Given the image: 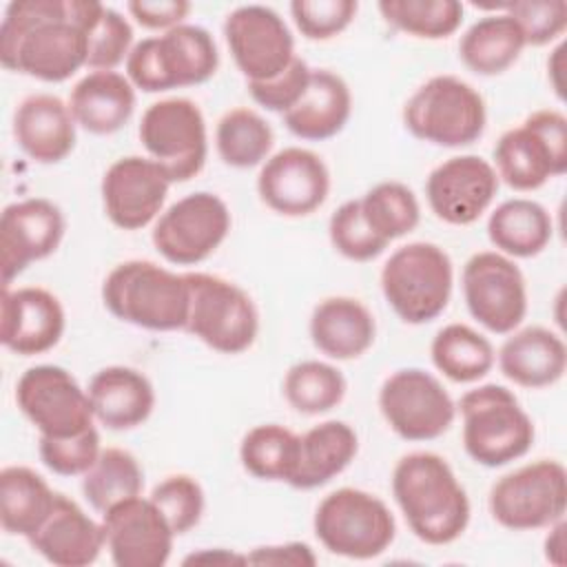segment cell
<instances>
[{"label": "cell", "instance_id": "ab89813d", "mask_svg": "<svg viewBox=\"0 0 567 567\" xmlns=\"http://www.w3.org/2000/svg\"><path fill=\"white\" fill-rule=\"evenodd\" d=\"M361 215L370 230L383 241L412 233L421 221V206L412 188L401 182H381L359 199Z\"/></svg>", "mask_w": 567, "mask_h": 567}, {"label": "cell", "instance_id": "d6a6232c", "mask_svg": "<svg viewBox=\"0 0 567 567\" xmlns=\"http://www.w3.org/2000/svg\"><path fill=\"white\" fill-rule=\"evenodd\" d=\"M525 35L516 20L503 11L476 20L458 42L461 62L476 75H501L523 53Z\"/></svg>", "mask_w": 567, "mask_h": 567}, {"label": "cell", "instance_id": "cb8c5ba5", "mask_svg": "<svg viewBox=\"0 0 567 567\" xmlns=\"http://www.w3.org/2000/svg\"><path fill=\"white\" fill-rule=\"evenodd\" d=\"M29 545L51 565L86 567L104 549L102 520L91 518L73 498L55 494L53 509L29 538Z\"/></svg>", "mask_w": 567, "mask_h": 567}, {"label": "cell", "instance_id": "4fadbf2b", "mask_svg": "<svg viewBox=\"0 0 567 567\" xmlns=\"http://www.w3.org/2000/svg\"><path fill=\"white\" fill-rule=\"evenodd\" d=\"M230 224L226 202L215 193L197 190L159 213L151 239L168 264L195 266L224 244Z\"/></svg>", "mask_w": 567, "mask_h": 567}, {"label": "cell", "instance_id": "bcb514c9", "mask_svg": "<svg viewBox=\"0 0 567 567\" xmlns=\"http://www.w3.org/2000/svg\"><path fill=\"white\" fill-rule=\"evenodd\" d=\"M102 452L97 427H89L75 436H40V461L58 476H84Z\"/></svg>", "mask_w": 567, "mask_h": 567}, {"label": "cell", "instance_id": "9a60e30c", "mask_svg": "<svg viewBox=\"0 0 567 567\" xmlns=\"http://www.w3.org/2000/svg\"><path fill=\"white\" fill-rule=\"evenodd\" d=\"M16 403L40 436H75L95 425L89 392L60 365L27 368L16 383Z\"/></svg>", "mask_w": 567, "mask_h": 567}, {"label": "cell", "instance_id": "60d3db41", "mask_svg": "<svg viewBox=\"0 0 567 567\" xmlns=\"http://www.w3.org/2000/svg\"><path fill=\"white\" fill-rule=\"evenodd\" d=\"M379 11L396 31L423 40L450 38L463 22V4L456 0H381Z\"/></svg>", "mask_w": 567, "mask_h": 567}, {"label": "cell", "instance_id": "7bdbcfd3", "mask_svg": "<svg viewBox=\"0 0 567 567\" xmlns=\"http://www.w3.org/2000/svg\"><path fill=\"white\" fill-rule=\"evenodd\" d=\"M153 505L159 509L164 520L171 525L175 536H182L199 525L204 514V489L190 474H171L162 478L151 496Z\"/></svg>", "mask_w": 567, "mask_h": 567}, {"label": "cell", "instance_id": "3957f363", "mask_svg": "<svg viewBox=\"0 0 567 567\" xmlns=\"http://www.w3.org/2000/svg\"><path fill=\"white\" fill-rule=\"evenodd\" d=\"M104 308L120 321L153 332L182 330L188 317L186 272L148 259L117 264L102 281Z\"/></svg>", "mask_w": 567, "mask_h": 567}, {"label": "cell", "instance_id": "ac0fdd59", "mask_svg": "<svg viewBox=\"0 0 567 567\" xmlns=\"http://www.w3.org/2000/svg\"><path fill=\"white\" fill-rule=\"evenodd\" d=\"M104 549L115 567H164L173 551V529L151 498L131 496L102 514Z\"/></svg>", "mask_w": 567, "mask_h": 567}, {"label": "cell", "instance_id": "f546056e", "mask_svg": "<svg viewBox=\"0 0 567 567\" xmlns=\"http://www.w3.org/2000/svg\"><path fill=\"white\" fill-rule=\"evenodd\" d=\"M69 109L80 128L111 135L126 126L135 111V86L117 71H91L75 82Z\"/></svg>", "mask_w": 567, "mask_h": 567}, {"label": "cell", "instance_id": "8d00e7d4", "mask_svg": "<svg viewBox=\"0 0 567 567\" xmlns=\"http://www.w3.org/2000/svg\"><path fill=\"white\" fill-rule=\"evenodd\" d=\"M297 458L299 434L279 423L255 425L239 443V461L244 470L259 481L290 483Z\"/></svg>", "mask_w": 567, "mask_h": 567}, {"label": "cell", "instance_id": "30bf717a", "mask_svg": "<svg viewBox=\"0 0 567 567\" xmlns=\"http://www.w3.org/2000/svg\"><path fill=\"white\" fill-rule=\"evenodd\" d=\"M492 155L498 179L520 193L536 190L567 171V117L556 109L534 111L498 137Z\"/></svg>", "mask_w": 567, "mask_h": 567}, {"label": "cell", "instance_id": "2e32d148", "mask_svg": "<svg viewBox=\"0 0 567 567\" xmlns=\"http://www.w3.org/2000/svg\"><path fill=\"white\" fill-rule=\"evenodd\" d=\"M465 306L494 334L514 332L527 315V286L514 259L496 252H474L461 275Z\"/></svg>", "mask_w": 567, "mask_h": 567}, {"label": "cell", "instance_id": "e0dca14e", "mask_svg": "<svg viewBox=\"0 0 567 567\" xmlns=\"http://www.w3.org/2000/svg\"><path fill=\"white\" fill-rule=\"evenodd\" d=\"M228 51L248 82L277 78L295 55V38L284 18L264 4H241L224 20Z\"/></svg>", "mask_w": 567, "mask_h": 567}, {"label": "cell", "instance_id": "d4e9b609", "mask_svg": "<svg viewBox=\"0 0 567 567\" xmlns=\"http://www.w3.org/2000/svg\"><path fill=\"white\" fill-rule=\"evenodd\" d=\"M75 120L69 102L51 93L24 97L13 113V137L20 151L38 164H58L75 146Z\"/></svg>", "mask_w": 567, "mask_h": 567}, {"label": "cell", "instance_id": "9c48e42d", "mask_svg": "<svg viewBox=\"0 0 567 567\" xmlns=\"http://www.w3.org/2000/svg\"><path fill=\"white\" fill-rule=\"evenodd\" d=\"M188 317L184 330L221 354L246 352L259 332V312L250 295L230 279L186 272Z\"/></svg>", "mask_w": 567, "mask_h": 567}, {"label": "cell", "instance_id": "8992f818", "mask_svg": "<svg viewBox=\"0 0 567 567\" xmlns=\"http://www.w3.org/2000/svg\"><path fill=\"white\" fill-rule=\"evenodd\" d=\"M452 286V259L432 241L399 246L381 268V292L394 315L410 326L430 323L443 315Z\"/></svg>", "mask_w": 567, "mask_h": 567}, {"label": "cell", "instance_id": "6da1fadb", "mask_svg": "<svg viewBox=\"0 0 567 567\" xmlns=\"http://www.w3.org/2000/svg\"><path fill=\"white\" fill-rule=\"evenodd\" d=\"M93 0H13L0 22V62L13 73L64 82L86 66Z\"/></svg>", "mask_w": 567, "mask_h": 567}, {"label": "cell", "instance_id": "5bb4252c", "mask_svg": "<svg viewBox=\"0 0 567 567\" xmlns=\"http://www.w3.org/2000/svg\"><path fill=\"white\" fill-rule=\"evenodd\" d=\"M379 410L390 430L403 441H434L452 427L456 416L450 392L421 368L392 372L381 383Z\"/></svg>", "mask_w": 567, "mask_h": 567}, {"label": "cell", "instance_id": "7c38bea8", "mask_svg": "<svg viewBox=\"0 0 567 567\" xmlns=\"http://www.w3.org/2000/svg\"><path fill=\"white\" fill-rule=\"evenodd\" d=\"M137 135L148 157L166 171L173 184L193 179L206 164V120L202 109L188 97L153 102L142 113Z\"/></svg>", "mask_w": 567, "mask_h": 567}, {"label": "cell", "instance_id": "83f0119b", "mask_svg": "<svg viewBox=\"0 0 567 567\" xmlns=\"http://www.w3.org/2000/svg\"><path fill=\"white\" fill-rule=\"evenodd\" d=\"M352 115V93L346 80L330 69H312L299 102L281 120L286 128L308 142L339 135Z\"/></svg>", "mask_w": 567, "mask_h": 567}, {"label": "cell", "instance_id": "ba28073f", "mask_svg": "<svg viewBox=\"0 0 567 567\" xmlns=\"http://www.w3.org/2000/svg\"><path fill=\"white\" fill-rule=\"evenodd\" d=\"M317 540L334 556L370 560L381 556L396 536L390 507L374 494L339 487L321 498L312 518Z\"/></svg>", "mask_w": 567, "mask_h": 567}, {"label": "cell", "instance_id": "ffe728a7", "mask_svg": "<svg viewBox=\"0 0 567 567\" xmlns=\"http://www.w3.org/2000/svg\"><path fill=\"white\" fill-rule=\"evenodd\" d=\"M171 184L166 171L151 157H120L102 175L104 215L122 230L146 228L159 217Z\"/></svg>", "mask_w": 567, "mask_h": 567}, {"label": "cell", "instance_id": "f907efd6", "mask_svg": "<svg viewBox=\"0 0 567 567\" xmlns=\"http://www.w3.org/2000/svg\"><path fill=\"white\" fill-rule=\"evenodd\" d=\"M246 565H292V567H315L317 556L308 543L290 540L279 545H261L246 554Z\"/></svg>", "mask_w": 567, "mask_h": 567}, {"label": "cell", "instance_id": "b9f144b4", "mask_svg": "<svg viewBox=\"0 0 567 567\" xmlns=\"http://www.w3.org/2000/svg\"><path fill=\"white\" fill-rule=\"evenodd\" d=\"M89 58L86 66L91 71H115L126 62L133 49V27L115 9L100 2L91 24H89Z\"/></svg>", "mask_w": 567, "mask_h": 567}, {"label": "cell", "instance_id": "f5cc1de1", "mask_svg": "<svg viewBox=\"0 0 567 567\" xmlns=\"http://www.w3.org/2000/svg\"><path fill=\"white\" fill-rule=\"evenodd\" d=\"M190 563H217V565H246V554H235L230 549L224 547H215V549H202V551H193L190 556L184 558V565Z\"/></svg>", "mask_w": 567, "mask_h": 567}, {"label": "cell", "instance_id": "c3c4849f", "mask_svg": "<svg viewBox=\"0 0 567 567\" xmlns=\"http://www.w3.org/2000/svg\"><path fill=\"white\" fill-rule=\"evenodd\" d=\"M310 73L312 69L306 64V60L295 58L277 78L266 82H248V93L266 111L284 115L303 95L310 82Z\"/></svg>", "mask_w": 567, "mask_h": 567}, {"label": "cell", "instance_id": "f1b7e54d", "mask_svg": "<svg viewBox=\"0 0 567 567\" xmlns=\"http://www.w3.org/2000/svg\"><path fill=\"white\" fill-rule=\"evenodd\" d=\"M312 346L337 361L365 354L377 337V321L368 306L354 297H326L310 315Z\"/></svg>", "mask_w": 567, "mask_h": 567}, {"label": "cell", "instance_id": "44dd1931", "mask_svg": "<svg viewBox=\"0 0 567 567\" xmlns=\"http://www.w3.org/2000/svg\"><path fill=\"white\" fill-rule=\"evenodd\" d=\"M66 219L47 197H29L4 206L0 215V272L2 288L33 261L53 255L64 237Z\"/></svg>", "mask_w": 567, "mask_h": 567}, {"label": "cell", "instance_id": "f6af8a7d", "mask_svg": "<svg viewBox=\"0 0 567 567\" xmlns=\"http://www.w3.org/2000/svg\"><path fill=\"white\" fill-rule=\"evenodd\" d=\"M492 11H503L516 20L527 47H545L563 35L567 29L565 0H516L505 4H489Z\"/></svg>", "mask_w": 567, "mask_h": 567}, {"label": "cell", "instance_id": "4316f807", "mask_svg": "<svg viewBox=\"0 0 567 567\" xmlns=\"http://www.w3.org/2000/svg\"><path fill=\"white\" fill-rule=\"evenodd\" d=\"M89 399L95 421L124 432L142 425L155 408V390L146 374L128 365H106L89 381Z\"/></svg>", "mask_w": 567, "mask_h": 567}, {"label": "cell", "instance_id": "74e56055", "mask_svg": "<svg viewBox=\"0 0 567 567\" xmlns=\"http://www.w3.org/2000/svg\"><path fill=\"white\" fill-rule=\"evenodd\" d=\"M142 489L144 470L140 461L122 447L102 450L93 467L82 476V494L100 514L120 501L140 496Z\"/></svg>", "mask_w": 567, "mask_h": 567}, {"label": "cell", "instance_id": "8fae6325", "mask_svg": "<svg viewBox=\"0 0 567 567\" xmlns=\"http://www.w3.org/2000/svg\"><path fill=\"white\" fill-rule=\"evenodd\" d=\"M492 518L512 532L554 525L567 509V470L560 461L538 458L501 476L489 489Z\"/></svg>", "mask_w": 567, "mask_h": 567}, {"label": "cell", "instance_id": "4dcf8cb0", "mask_svg": "<svg viewBox=\"0 0 567 567\" xmlns=\"http://www.w3.org/2000/svg\"><path fill=\"white\" fill-rule=\"evenodd\" d=\"M359 436L346 421H323L299 436V458L288 485L315 489L339 476L357 456Z\"/></svg>", "mask_w": 567, "mask_h": 567}, {"label": "cell", "instance_id": "1f68e13d", "mask_svg": "<svg viewBox=\"0 0 567 567\" xmlns=\"http://www.w3.org/2000/svg\"><path fill=\"white\" fill-rule=\"evenodd\" d=\"M554 235L549 210L525 197L498 204L487 219V237L496 252L509 259H529L547 248Z\"/></svg>", "mask_w": 567, "mask_h": 567}, {"label": "cell", "instance_id": "7402d4cb", "mask_svg": "<svg viewBox=\"0 0 567 567\" xmlns=\"http://www.w3.org/2000/svg\"><path fill=\"white\" fill-rule=\"evenodd\" d=\"M498 182L494 166L481 155H454L430 171L425 199L436 219L470 226L494 202Z\"/></svg>", "mask_w": 567, "mask_h": 567}, {"label": "cell", "instance_id": "e575fe53", "mask_svg": "<svg viewBox=\"0 0 567 567\" xmlns=\"http://www.w3.org/2000/svg\"><path fill=\"white\" fill-rule=\"evenodd\" d=\"M430 357L434 368L454 383L481 381L496 363L489 339L465 323L443 326L432 339Z\"/></svg>", "mask_w": 567, "mask_h": 567}, {"label": "cell", "instance_id": "603a6c76", "mask_svg": "<svg viewBox=\"0 0 567 567\" xmlns=\"http://www.w3.org/2000/svg\"><path fill=\"white\" fill-rule=\"evenodd\" d=\"M66 317L60 299L40 286L2 288L0 341L20 357L44 354L64 334Z\"/></svg>", "mask_w": 567, "mask_h": 567}, {"label": "cell", "instance_id": "d6986e66", "mask_svg": "<svg viewBox=\"0 0 567 567\" xmlns=\"http://www.w3.org/2000/svg\"><path fill=\"white\" fill-rule=\"evenodd\" d=\"M257 193L270 210L284 217H306L328 199L330 171L315 151L286 146L261 164Z\"/></svg>", "mask_w": 567, "mask_h": 567}, {"label": "cell", "instance_id": "52a82bcc", "mask_svg": "<svg viewBox=\"0 0 567 567\" xmlns=\"http://www.w3.org/2000/svg\"><path fill=\"white\" fill-rule=\"evenodd\" d=\"M405 128L421 142L461 148L474 144L487 124L483 95L456 75H434L403 106Z\"/></svg>", "mask_w": 567, "mask_h": 567}, {"label": "cell", "instance_id": "5b68a950", "mask_svg": "<svg viewBox=\"0 0 567 567\" xmlns=\"http://www.w3.org/2000/svg\"><path fill=\"white\" fill-rule=\"evenodd\" d=\"M463 416V447L483 467H503L523 458L536 430L516 394L496 383L467 390L458 405Z\"/></svg>", "mask_w": 567, "mask_h": 567}, {"label": "cell", "instance_id": "ee69618b", "mask_svg": "<svg viewBox=\"0 0 567 567\" xmlns=\"http://www.w3.org/2000/svg\"><path fill=\"white\" fill-rule=\"evenodd\" d=\"M328 235L334 250L350 261H370L388 248V241L377 237L365 224L359 199H348L332 213Z\"/></svg>", "mask_w": 567, "mask_h": 567}, {"label": "cell", "instance_id": "816d5d0a", "mask_svg": "<svg viewBox=\"0 0 567 567\" xmlns=\"http://www.w3.org/2000/svg\"><path fill=\"white\" fill-rule=\"evenodd\" d=\"M565 518H560L549 525V534L545 538V558L556 567L565 565Z\"/></svg>", "mask_w": 567, "mask_h": 567}, {"label": "cell", "instance_id": "f35d334b", "mask_svg": "<svg viewBox=\"0 0 567 567\" xmlns=\"http://www.w3.org/2000/svg\"><path fill=\"white\" fill-rule=\"evenodd\" d=\"M281 390L292 410L317 416L334 410L343 401L348 383L332 363L308 359L288 368Z\"/></svg>", "mask_w": 567, "mask_h": 567}, {"label": "cell", "instance_id": "836d02e7", "mask_svg": "<svg viewBox=\"0 0 567 567\" xmlns=\"http://www.w3.org/2000/svg\"><path fill=\"white\" fill-rule=\"evenodd\" d=\"M55 494L49 483L27 465L0 470V525L11 536L31 538L53 509Z\"/></svg>", "mask_w": 567, "mask_h": 567}, {"label": "cell", "instance_id": "7dc6e473", "mask_svg": "<svg viewBox=\"0 0 567 567\" xmlns=\"http://www.w3.org/2000/svg\"><path fill=\"white\" fill-rule=\"evenodd\" d=\"M354 0H295L290 16L308 40H330L346 31L357 16Z\"/></svg>", "mask_w": 567, "mask_h": 567}, {"label": "cell", "instance_id": "277c9868", "mask_svg": "<svg viewBox=\"0 0 567 567\" xmlns=\"http://www.w3.org/2000/svg\"><path fill=\"white\" fill-rule=\"evenodd\" d=\"M124 66L135 89L164 93L208 82L217 73L219 51L210 31L184 22L133 44Z\"/></svg>", "mask_w": 567, "mask_h": 567}, {"label": "cell", "instance_id": "d590c367", "mask_svg": "<svg viewBox=\"0 0 567 567\" xmlns=\"http://www.w3.org/2000/svg\"><path fill=\"white\" fill-rule=\"evenodd\" d=\"M275 133L270 124L252 109L237 106L226 111L215 128V148L219 159L233 168H252L270 157Z\"/></svg>", "mask_w": 567, "mask_h": 567}, {"label": "cell", "instance_id": "681fc988", "mask_svg": "<svg viewBox=\"0 0 567 567\" xmlns=\"http://www.w3.org/2000/svg\"><path fill=\"white\" fill-rule=\"evenodd\" d=\"M128 13L137 24L151 31H168L184 24L190 13V2L186 0H131L126 2Z\"/></svg>", "mask_w": 567, "mask_h": 567}, {"label": "cell", "instance_id": "7a4b0ae2", "mask_svg": "<svg viewBox=\"0 0 567 567\" xmlns=\"http://www.w3.org/2000/svg\"><path fill=\"white\" fill-rule=\"evenodd\" d=\"M392 496L410 532L425 545H450L470 525L467 492L441 454L401 456L392 472Z\"/></svg>", "mask_w": 567, "mask_h": 567}, {"label": "cell", "instance_id": "484cf974", "mask_svg": "<svg viewBox=\"0 0 567 567\" xmlns=\"http://www.w3.org/2000/svg\"><path fill=\"white\" fill-rule=\"evenodd\" d=\"M496 359L505 379L520 388L538 390L563 379L567 370V346L558 332L543 326H527L509 332Z\"/></svg>", "mask_w": 567, "mask_h": 567}]
</instances>
